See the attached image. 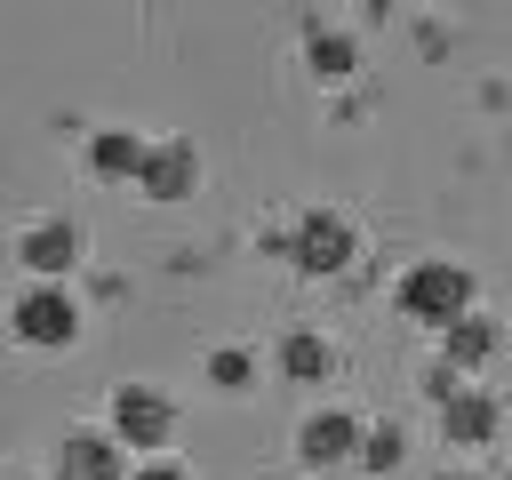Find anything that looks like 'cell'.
I'll list each match as a JSON object with an SVG mask.
<instances>
[{"mask_svg": "<svg viewBox=\"0 0 512 480\" xmlns=\"http://www.w3.org/2000/svg\"><path fill=\"white\" fill-rule=\"evenodd\" d=\"M120 472H128V448L104 424H72L56 440V480H120Z\"/></svg>", "mask_w": 512, "mask_h": 480, "instance_id": "cell-9", "label": "cell"}, {"mask_svg": "<svg viewBox=\"0 0 512 480\" xmlns=\"http://www.w3.org/2000/svg\"><path fill=\"white\" fill-rule=\"evenodd\" d=\"M352 464H360V472H400V464H408V432H400L392 416H384V424H360Z\"/></svg>", "mask_w": 512, "mask_h": 480, "instance_id": "cell-14", "label": "cell"}, {"mask_svg": "<svg viewBox=\"0 0 512 480\" xmlns=\"http://www.w3.org/2000/svg\"><path fill=\"white\" fill-rule=\"evenodd\" d=\"M456 384H464V376H456V368H440V360H432V368H424V400H448V392H456Z\"/></svg>", "mask_w": 512, "mask_h": 480, "instance_id": "cell-17", "label": "cell"}, {"mask_svg": "<svg viewBox=\"0 0 512 480\" xmlns=\"http://www.w3.org/2000/svg\"><path fill=\"white\" fill-rule=\"evenodd\" d=\"M8 256H16L32 280H72V272L88 264V224H80V216H32V224H16Z\"/></svg>", "mask_w": 512, "mask_h": 480, "instance_id": "cell-5", "label": "cell"}, {"mask_svg": "<svg viewBox=\"0 0 512 480\" xmlns=\"http://www.w3.org/2000/svg\"><path fill=\"white\" fill-rule=\"evenodd\" d=\"M80 296L64 288V280H24L16 288V304H8V336L24 344V352H72L80 344Z\"/></svg>", "mask_w": 512, "mask_h": 480, "instance_id": "cell-3", "label": "cell"}, {"mask_svg": "<svg viewBox=\"0 0 512 480\" xmlns=\"http://www.w3.org/2000/svg\"><path fill=\"white\" fill-rule=\"evenodd\" d=\"M480 304V280H472V264L464 256H416L400 280H392V312L400 320H416V328H448V320H464Z\"/></svg>", "mask_w": 512, "mask_h": 480, "instance_id": "cell-1", "label": "cell"}, {"mask_svg": "<svg viewBox=\"0 0 512 480\" xmlns=\"http://www.w3.org/2000/svg\"><path fill=\"white\" fill-rule=\"evenodd\" d=\"M360 424H368V416H352V408L320 400V408L296 424V464H304V472H336V464H352V448H360Z\"/></svg>", "mask_w": 512, "mask_h": 480, "instance_id": "cell-7", "label": "cell"}, {"mask_svg": "<svg viewBox=\"0 0 512 480\" xmlns=\"http://www.w3.org/2000/svg\"><path fill=\"white\" fill-rule=\"evenodd\" d=\"M432 416H440V448H488L504 432V400L480 384H456L448 400H432Z\"/></svg>", "mask_w": 512, "mask_h": 480, "instance_id": "cell-8", "label": "cell"}, {"mask_svg": "<svg viewBox=\"0 0 512 480\" xmlns=\"http://www.w3.org/2000/svg\"><path fill=\"white\" fill-rule=\"evenodd\" d=\"M136 192H144L152 208L192 200V192H200V144H192V136H152V144H144V168H136Z\"/></svg>", "mask_w": 512, "mask_h": 480, "instance_id": "cell-6", "label": "cell"}, {"mask_svg": "<svg viewBox=\"0 0 512 480\" xmlns=\"http://www.w3.org/2000/svg\"><path fill=\"white\" fill-rule=\"evenodd\" d=\"M0 480H40V472H0Z\"/></svg>", "mask_w": 512, "mask_h": 480, "instance_id": "cell-19", "label": "cell"}, {"mask_svg": "<svg viewBox=\"0 0 512 480\" xmlns=\"http://www.w3.org/2000/svg\"><path fill=\"white\" fill-rule=\"evenodd\" d=\"M144 144H152L144 128H88V152H80V160H88V176H96V184H136Z\"/></svg>", "mask_w": 512, "mask_h": 480, "instance_id": "cell-12", "label": "cell"}, {"mask_svg": "<svg viewBox=\"0 0 512 480\" xmlns=\"http://www.w3.org/2000/svg\"><path fill=\"white\" fill-rule=\"evenodd\" d=\"M208 384L216 392H248L256 384V344H216L208 352Z\"/></svg>", "mask_w": 512, "mask_h": 480, "instance_id": "cell-15", "label": "cell"}, {"mask_svg": "<svg viewBox=\"0 0 512 480\" xmlns=\"http://www.w3.org/2000/svg\"><path fill=\"white\" fill-rule=\"evenodd\" d=\"M272 368H280L288 384H336L344 352H336V336H320V328H288V336L272 344Z\"/></svg>", "mask_w": 512, "mask_h": 480, "instance_id": "cell-11", "label": "cell"}, {"mask_svg": "<svg viewBox=\"0 0 512 480\" xmlns=\"http://www.w3.org/2000/svg\"><path fill=\"white\" fill-rule=\"evenodd\" d=\"M432 344H440V368H456V376H480V368L496 360L504 328H496V312H480V304H472V312H464V320H448Z\"/></svg>", "mask_w": 512, "mask_h": 480, "instance_id": "cell-10", "label": "cell"}, {"mask_svg": "<svg viewBox=\"0 0 512 480\" xmlns=\"http://www.w3.org/2000/svg\"><path fill=\"white\" fill-rule=\"evenodd\" d=\"M104 432L128 448V464H136V456H168V440H176V400H168L160 384H112Z\"/></svg>", "mask_w": 512, "mask_h": 480, "instance_id": "cell-4", "label": "cell"}, {"mask_svg": "<svg viewBox=\"0 0 512 480\" xmlns=\"http://www.w3.org/2000/svg\"><path fill=\"white\" fill-rule=\"evenodd\" d=\"M432 480H488V472H480V464H440Z\"/></svg>", "mask_w": 512, "mask_h": 480, "instance_id": "cell-18", "label": "cell"}, {"mask_svg": "<svg viewBox=\"0 0 512 480\" xmlns=\"http://www.w3.org/2000/svg\"><path fill=\"white\" fill-rule=\"evenodd\" d=\"M376 8H384V0H376Z\"/></svg>", "mask_w": 512, "mask_h": 480, "instance_id": "cell-20", "label": "cell"}, {"mask_svg": "<svg viewBox=\"0 0 512 480\" xmlns=\"http://www.w3.org/2000/svg\"><path fill=\"white\" fill-rule=\"evenodd\" d=\"M304 64H312V80H352L360 72V40L336 32V24H312L304 32Z\"/></svg>", "mask_w": 512, "mask_h": 480, "instance_id": "cell-13", "label": "cell"}, {"mask_svg": "<svg viewBox=\"0 0 512 480\" xmlns=\"http://www.w3.org/2000/svg\"><path fill=\"white\" fill-rule=\"evenodd\" d=\"M120 480H192V472H184L176 456H136V464L120 472Z\"/></svg>", "mask_w": 512, "mask_h": 480, "instance_id": "cell-16", "label": "cell"}, {"mask_svg": "<svg viewBox=\"0 0 512 480\" xmlns=\"http://www.w3.org/2000/svg\"><path fill=\"white\" fill-rule=\"evenodd\" d=\"M272 248H280L304 280H344V272L360 264V224H352L344 208H304Z\"/></svg>", "mask_w": 512, "mask_h": 480, "instance_id": "cell-2", "label": "cell"}]
</instances>
